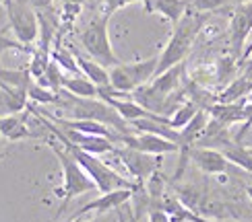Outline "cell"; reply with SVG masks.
I'll list each match as a JSON object with an SVG mask.
<instances>
[{
  "instance_id": "obj_1",
  "label": "cell",
  "mask_w": 252,
  "mask_h": 222,
  "mask_svg": "<svg viewBox=\"0 0 252 222\" xmlns=\"http://www.w3.org/2000/svg\"><path fill=\"white\" fill-rule=\"evenodd\" d=\"M205 13H196V10H186V15L174 25L172 37L167 41V46L159 54V62H157V74H161L163 70L172 68L176 64H182L186 56L190 54L192 44L196 41L198 33L205 25ZM155 74V76H157Z\"/></svg>"
},
{
  "instance_id": "obj_2",
  "label": "cell",
  "mask_w": 252,
  "mask_h": 222,
  "mask_svg": "<svg viewBox=\"0 0 252 222\" xmlns=\"http://www.w3.org/2000/svg\"><path fill=\"white\" fill-rule=\"evenodd\" d=\"M60 99L58 103H62L64 107L70 109L72 113V118L75 120H95V122H101V123H106L110 125V128H114L116 132L120 134H128V122H124L120 118V113L112 107V105H108L103 99L99 97H93V99H83V97H75V95H70V93H60Z\"/></svg>"
},
{
  "instance_id": "obj_3",
  "label": "cell",
  "mask_w": 252,
  "mask_h": 222,
  "mask_svg": "<svg viewBox=\"0 0 252 222\" xmlns=\"http://www.w3.org/2000/svg\"><path fill=\"white\" fill-rule=\"evenodd\" d=\"M52 150H54L58 163H60V169H62V175H64V185H62V189L60 187L54 189V196L62 197V206H60V214H62L77 196L97 192V187L93 183V179L87 175V171L75 161V156H72L66 148H58L56 144H52Z\"/></svg>"
},
{
  "instance_id": "obj_4",
  "label": "cell",
  "mask_w": 252,
  "mask_h": 222,
  "mask_svg": "<svg viewBox=\"0 0 252 222\" xmlns=\"http://www.w3.org/2000/svg\"><path fill=\"white\" fill-rule=\"evenodd\" d=\"M64 146H66V150L75 156V161L87 171V175L93 179V183H95L99 194L114 192V189H120V187H130V189L143 187V183H136L130 177H124L118 171H114V169L108 163H103L97 154L85 152V150H81V148L72 146L68 142H64Z\"/></svg>"
},
{
  "instance_id": "obj_5",
  "label": "cell",
  "mask_w": 252,
  "mask_h": 222,
  "mask_svg": "<svg viewBox=\"0 0 252 222\" xmlns=\"http://www.w3.org/2000/svg\"><path fill=\"white\" fill-rule=\"evenodd\" d=\"M108 23H110V17L103 13H97L87 23V27L79 33V41L91 60L99 62V64L106 68H112V66L120 64V60L114 54L110 33H108Z\"/></svg>"
},
{
  "instance_id": "obj_6",
  "label": "cell",
  "mask_w": 252,
  "mask_h": 222,
  "mask_svg": "<svg viewBox=\"0 0 252 222\" xmlns=\"http://www.w3.org/2000/svg\"><path fill=\"white\" fill-rule=\"evenodd\" d=\"M157 62H159V56H151L147 60L130 62V64H122L120 62V64L110 68V84L116 91L130 95L134 89H139L155 78Z\"/></svg>"
},
{
  "instance_id": "obj_7",
  "label": "cell",
  "mask_w": 252,
  "mask_h": 222,
  "mask_svg": "<svg viewBox=\"0 0 252 222\" xmlns=\"http://www.w3.org/2000/svg\"><path fill=\"white\" fill-rule=\"evenodd\" d=\"M4 10L15 39L25 46H33L39 35V23L35 8L29 4V0H6Z\"/></svg>"
},
{
  "instance_id": "obj_8",
  "label": "cell",
  "mask_w": 252,
  "mask_h": 222,
  "mask_svg": "<svg viewBox=\"0 0 252 222\" xmlns=\"http://www.w3.org/2000/svg\"><path fill=\"white\" fill-rule=\"evenodd\" d=\"M114 154L118 156V161L126 169L128 177L132 179V181H136V183L147 181V179H149L153 173H157V169H159V165H161V156L157 158L153 154L141 152V150L130 148V146L114 148Z\"/></svg>"
},
{
  "instance_id": "obj_9",
  "label": "cell",
  "mask_w": 252,
  "mask_h": 222,
  "mask_svg": "<svg viewBox=\"0 0 252 222\" xmlns=\"http://www.w3.org/2000/svg\"><path fill=\"white\" fill-rule=\"evenodd\" d=\"M252 33V0L238 4L232 13V21H229V46H232V56L240 60L242 49L248 35Z\"/></svg>"
},
{
  "instance_id": "obj_10",
  "label": "cell",
  "mask_w": 252,
  "mask_h": 222,
  "mask_svg": "<svg viewBox=\"0 0 252 222\" xmlns=\"http://www.w3.org/2000/svg\"><path fill=\"white\" fill-rule=\"evenodd\" d=\"M118 142H122L124 146L136 148L141 152L153 154V156H163V154H172L178 152V144L163 138V136L157 134H147V132H128V134H120Z\"/></svg>"
},
{
  "instance_id": "obj_11",
  "label": "cell",
  "mask_w": 252,
  "mask_h": 222,
  "mask_svg": "<svg viewBox=\"0 0 252 222\" xmlns=\"http://www.w3.org/2000/svg\"><path fill=\"white\" fill-rule=\"evenodd\" d=\"M188 158H190L198 171H203L205 175H223V173H227L229 165H232L223 156L221 150L209 148V146H192L190 150H188Z\"/></svg>"
},
{
  "instance_id": "obj_12",
  "label": "cell",
  "mask_w": 252,
  "mask_h": 222,
  "mask_svg": "<svg viewBox=\"0 0 252 222\" xmlns=\"http://www.w3.org/2000/svg\"><path fill=\"white\" fill-rule=\"evenodd\" d=\"M139 189H141V187H139ZM139 189L120 187V189H114V192H106V194H101L97 199H93V202L85 204L81 210H77L75 214L85 216V214H89V212H110V210H118L122 204L128 202V199L134 196V192H139Z\"/></svg>"
},
{
  "instance_id": "obj_13",
  "label": "cell",
  "mask_w": 252,
  "mask_h": 222,
  "mask_svg": "<svg viewBox=\"0 0 252 222\" xmlns=\"http://www.w3.org/2000/svg\"><path fill=\"white\" fill-rule=\"evenodd\" d=\"M145 6L149 13L161 15L165 21L176 25L190 8V0H145Z\"/></svg>"
},
{
  "instance_id": "obj_14",
  "label": "cell",
  "mask_w": 252,
  "mask_h": 222,
  "mask_svg": "<svg viewBox=\"0 0 252 222\" xmlns=\"http://www.w3.org/2000/svg\"><path fill=\"white\" fill-rule=\"evenodd\" d=\"M58 125L62 128H70V130H77V132H83V134H95V136H106L112 142H118L120 138V132H116L110 125L101 123V122H95V120H60V118H54Z\"/></svg>"
},
{
  "instance_id": "obj_15",
  "label": "cell",
  "mask_w": 252,
  "mask_h": 222,
  "mask_svg": "<svg viewBox=\"0 0 252 222\" xmlns=\"http://www.w3.org/2000/svg\"><path fill=\"white\" fill-rule=\"evenodd\" d=\"M182 78H184V62L182 64H176L172 68L163 70L161 74H157V76L149 82V87L155 93L163 95V97H170V95H174L176 91H180Z\"/></svg>"
},
{
  "instance_id": "obj_16",
  "label": "cell",
  "mask_w": 252,
  "mask_h": 222,
  "mask_svg": "<svg viewBox=\"0 0 252 222\" xmlns=\"http://www.w3.org/2000/svg\"><path fill=\"white\" fill-rule=\"evenodd\" d=\"M0 136L6 138L8 142H19L25 138H35V134H31L25 120L19 113H6L0 115Z\"/></svg>"
},
{
  "instance_id": "obj_17",
  "label": "cell",
  "mask_w": 252,
  "mask_h": 222,
  "mask_svg": "<svg viewBox=\"0 0 252 222\" xmlns=\"http://www.w3.org/2000/svg\"><path fill=\"white\" fill-rule=\"evenodd\" d=\"M62 91L75 95V97H83V99L97 97V84H93L83 74H64V78H62Z\"/></svg>"
},
{
  "instance_id": "obj_18",
  "label": "cell",
  "mask_w": 252,
  "mask_h": 222,
  "mask_svg": "<svg viewBox=\"0 0 252 222\" xmlns=\"http://www.w3.org/2000/svg\"><path fill=\"white\" fill-rule=\"evenodd\" d=\"M250 91H252V80L248 78V74L242 72L240 76L229 80L225 87L217 93V101L219 103H234V101L244 99Z\"/></svg>"
},
{
  "instance_id": "obj_19",
  "label": "cell",
  "mask_w": 252,
  "mask_h": 222,
  "mask_svg": "<svg viewBox=\"0 0 252 222\" xmlns=\"http://www.w3.org/2000/svg\"><path fill=\"white\" fill-rule=\"evenodd\" d=\"M75 56H77V54H75ZM77 64H79V70H81L83 76H87L93 84H97V87L110 84V68L101 66L99 62L91 60V58L77 56Z\"/></svg>"
},
{
  "instance_id": "obj_20",
  "label": "cell",
  "mask_w": 252,
  "mask_h": 222,
  "mask_svg": "<svg viewBox=\"0 0 252 222\" xmlns=\"http://www.w3.org/2000/svg\"><path fill=\"white\" fill-rule=\"evenodd\" d=\"M221 152H223V156L232 165L240 167L242 171H246V173L252 175V154H250V150H248L246 146H242V142H236V140L229 142L227 146L221 148Z\"/></svg>"
},
{
  "instance_id": "obj_21",
  "label": "cell",
  "mask_w": 252,
  "mask_h": 222,
  "mask_svg": "<svg viewBox=\"0 0 252 222\" xmlns=\"http://www.w3.org/2000/svg\"><path fill=\"white\" fill-rule=\"evenodd\" d=\"M198 109H201V107H198V105H196L192 99H184V101L176 107V111L170 115V125H172L174 130H182L184 125L196 115Z\"/></svg>"
},
{
  "instance_id": "obj_22",
  "label": "cell",
  "mask_w": 252,
  "mask_h": 222,
  "mask_svg": "<svg viewBox=\"0 0 252 222\" xmlns=\"http://www.w3.org/2000/svg\"><path fill=\"white\" fill-rule=\"evenodd\" d=\"M50 56L62 68V72H66V74H81L79 64H77V56L72 54V51H68L66 48H62L60 44H56L54 48L50 49Z\"/></svg>"
},
{
  "instance_id": "obj_23",
  "label": "cell",
  "mask_w": 252,
  "mask_h": 222,
  "mask_svg": "<svg viewBox=\"0 0 252 222\" xmlns=\"http://www.w3.org/2000/svg\"><path fill=\"white\" fill-rule=\"evenodd\" d=\"M50 60H52L50 49H44V48H33V51H31L29 66H27L31 80H37L39 76H44V72H46V68H48V64H50Z\"/></svg>"
},
{
  "instance_id": "obj_24",
  "label": "cell",
  "mask_w": 252,
  "mask_h": 222,
  "mask_svg": "<svg viewBox=\"0 0 252 222\" xmlns=\"http://www.w3.org/2000/svg\"><path fill=\"white\" fill-rule=\"evenodd\" d=\"M27 99H31L37 105H50V103H58L60 95L52 89L41 87V84H37L33 80V82H29V87H27Z\"/></svg>"
},
{
  "instance_id": "obj_25",
  "label": "cell",
  "mask_w": 252,
  "mask_h": 222,
  "mask_svg": "<svg viewBox=\"0 0 252 222\" xmlns=\"http://www.w3.org/2000/svg\"><path fill=\"white\" fill-rule=\"evenodd\" d=\"M229 0H190V8L196 13H213V10L223 8Z\"/></svg>"
},
{
  "instance_id": "obj_26",
  "label": "cell",
  "mask_w": 252,
  "mask_h": 222,
  "mask_svg": "<svg viewBox=\"0 0 252 222\" xmlns=\"http://www.w3.org/2000/svg\"><path fill=\"white\" fill-rule=\"evenodd\" d=\"M8 49H19V51H27V54H31L33 51V48L31 46H25V44H21L19 39H10V37H6L2 31H0V56L4 54V51H8Z\"/></svg>"
},
{
  "instance_id": "obj_27",
  "label": "cell",
  "mask_w": 252,
  "mask_h": 222,
  "mask_svg": "<svg viewBox=\"0 0 252 222\" xmlns=\"http://www.w3.org/2000/svg\"><path fill=\"white\" fill-rule=\"evenodd\" d=\"M136 2H145V0H103V2H101V13L112 17L114 13H118L120 8L136 4Z\"/></svg>"
},
{
  "instance_id": "obj_28",
  "label": "cell",
  "mask_w": 252,
  "mask_h": 222,
  "mask_svg": "<svg viewBox=\"0 0 252 222\" xmlns=\"http://www.w3.org/2000/svg\"><path fill=\"white\" fill-rule=\"evenodd\" d=\"M149 222H174V220L163 208H151L149 210Z\"/></svg>"
},
{
  "instance_id": "obj_29",
  "label": "cell",
  "mask_w": 252,
  "mask_h": 222,
  "mask_svg": "<svg viewBox=\"0 0 252 222\" xmlns=\"http://www.w3.org/2000/svg\"><path fill=\"white\" fill-rule=\"evenodd\" d=\"M29 4L35 10H48V8H54V0H29Z\"/></svg>"
},
{
  "instance_id": "obj_30",
  "label": "cell",
  "mask_w": 252,
  "mask_h": 222,
  "mask_svg": "<svg viewBox=\"0 0 252 222\" xmlns=\"http://www.w3.org/2000/svg\"><path fill=\"white\" fill-rule=\"evenodd\" d=\"M81 222H110L106 218V212H95V216H91L89 220H81Z\"/></svg>"
},
{
  "instance_id": "obj_31",
  "label": "cell",
  "mask_w": 252,
  "mask_h": 222,
  "mask_svg": "<svg viewBox=\"0 0 252 222\" xmlns=\"http://www.w3.org/2000/svg\"><path fill=\"white\" fill-rule=\"evenodd\" d=\"M83 218H85V216H81V214H72V218H70L68 222H81Z\"/></svg>"
},
{
  "instance_id": "obj_32",
  "label": "cell",
  "mask_w": 252,
  "mask_h": 222,
  "mask_svg": "<svg viewBox=\"0 0 252 222\" xmlns=\"http://www.w3.org/2000/svg\"><path fill=\"white\" fill-rule=\"evenodd\" d=\"M68 2H77V4H83V0H62V4H68Z\"/></svg>"
},
{
  "instance_id": "obj_33",
  "label": "cell",
  "mask_w": 252,
  "mask_h": 222,
  "mask_svg": "<svg viewBox=\"0 0 252 222\" xmlns=\"http://www.w3.org/2000/svg\"><path fill=\"white\" fill-rule=\"evenodd\" d=\"M246 194H248V197L252 199V185H248V187H246Z\"/></svg>"
},
{
  "instance_id": "obj_34",
  "label": "cell",
  "mask_w": 252,
  "mask_h": 222,
  "mask_svg": "<svg viewBox=\"0 0 252 222\" xmlns=\"http://www.w3.org/2000/svg\"><path fill=\"white\" fill-rule=\"evenodd\" d=\"M246 101H248V103H250V105H252V91H250V93H248V95H246Z\"/></svg>"
},
{
  "instance_id": "obj_35",
  "label": "cell",
  "mask_w": 252,
  "mask_h": 222,
  "mask_svg": "<svg viewBox=\"0 0 252 222\" xmlns=\"http://www.w3.org/2000/svg\"><path fill=\"white\" fill-rule=\"evenodd\" d=\"M244 74H248V78L252 80V68H250V70H244Z\"/></svg>"
},
{
  "instance_id": "obj_36",
  "label": "cell",
  "mask_w": 252,
  "mask_h": 222,
  "mask_svg": "<svg viewBox=\"0 0 252 222\" xmlns=\"http://www.w3.org/2000/svg\"><path fill=\"white\" fill-rule=\"evenodd\" d=\"M4 2H6V0H0V4H2V6H4Z\"/></svg>"
},
{
  "instance_id": "obj_37",
  "label": "cell",
  "mask_w": 252,
  "mask_h": 222,
  "mask_svg": "<svg viewBox=\"0 0 252 222\" xmlns=\"http://www.w3.org/2000/svg\"><path fill=\"white\" fill-rule=\"evenodd\" d=\"M0 144H2V136H0Z\"/></svg>"
},
{
  "instance_id": "obj_38",
  "label": "cell",
  "mask_w": 252,
  "mask_h": 222,
  "mask_svg": "<svg viewBox=\"0 0 252 222\" xmlns=\"http://www.w3.org/2000/svg\"><path fill=\"white\" fill-rule=\"evenodd\" d=\"M201 222H209V220H201Z\"/></svg>"
}]
</instances>
